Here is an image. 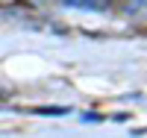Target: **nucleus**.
Listing matches in <instances>:
<instances>
[{"mask_svg":"<svg viewBox=\"0 0 147 138\" xmlns=\"http://www.w3.org/2000/svg\"><path fill=\"white\" fill-rule=\"evenodd\" d=\"M71 6H80V9H106L112 0H65Z\"/></svg>","mask_w":147,"mask_h":138,"instance_id":"obj_1","label":"nucleus"}]
</instances>
